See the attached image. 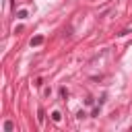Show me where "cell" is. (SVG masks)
Masks as SVG:
<instances>
[{
    "label": "cell",
    "instance_id": "3957f363",
    "mask_svg": "<svg viewBox=\"0 0 132 132\" xmlns=\"http://www.w3.org/2000/svg\"><path fill=\"white\" fill-rule=\"evenodd\" d=\"M52 120H54V122H60V120H62V113H60V111H52Z\"/></svg>",
    "mask_w": 132,
    "mask_h": 132
},
{
    "label": "cell",
    "instance_id": "8992f818",
    "mask_svg": "<svg viewBox=\"0 0 132 132\" xmlns=\"http://www.w3.org/2000/svg\"><path fill=\"white\" fill-rule=\"evenodd\" d=\"M60 95H62V97H64V99H66V97H68V91H66V89H64V87H62V89H60Z\"/></svg>",
    "mask_w": 132,
    "mask_h": 132
},
{
    "label": "cell",
    "instance_id": "7a4b0ae2",
    "mask_svg": "<svg viewBox=\"0 0 132 132\" xmlns=\"http://www.w3.org/2000/svg\"><path fill=\"white\" fill-rule=\"evenodd\" d=\"M12 130H14V124H12L10 120H6V122H4V132H12Z\"/></svg>",
    "mask_w": 132,
    "mask_h": 132
},
{
    "label": "cell",
    "instance_id": "5b68a950",
    "mask_svg": "<svg viewBox=\"0 0 132 132\" xmlns=\"http://www.w3.org/2000/svg\"><path fill=\"white\" fill-rule=\"evenodd\" d=\"M37 120H39V124H43V120H45V118H43V109H41V107L37 109Z\"/></svg>",
    "mask_w": 132,
    "mask_h": 132
},
{
    "label": "cell",
    "instance_id": "52a82bcc",
    "mask_svg": "<svg viewBox=\"0 0 132 132\" xmlns=\"http://www.w3.org/2000/svg\"><path fill=\"white\" fill-rule=\"evenodd\" d=\"M99 111H101V109H99V107H95V109H93V118H99Z\"/></svg>",
    "mask_w": 132,
    "mask_h": 132
},
{
    "label": "cell",
    "instance_id": "6da1fadb",
    "mask_svg": "<svg viewBox=\"0 0 132 132\" xmlns=\"http://www.w3.org/2000/svg\"><path fill=\"white\" fill-rule=\"evenodd\" d=\"M43 43V37L41 35H35L33 39H31V47H37V45H41Z\"/></svg>",
    "mask_w": 132,
    "mask_h": 132
},
{
    "label": "cell",
    "instance_id": "277c9868",
    "mask_svg": "<svg viewBox=\"0 0 132 132\" xmlns=\"http://www.w3.org/2000/svg\"><path fill=\"white\" fill-rule=\"evenodd\" d=\"M27 14H29V12H27L25 8H21V10L16 12V16H19V19H27Z\"/></svg>",
    "mask_w": 132,
    "mask_h": 132
}]
</instances>
